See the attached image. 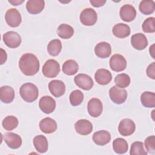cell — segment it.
<instances>
[{"mask_svg": "<svg viewBox=\"0 0 155 155\" xmlns=\"http://www.w3.org/2000/svg\"><path fill=\"white\" fill-rule=\"evenodd\" d=\"M19 67L25 76H34L39 70V61L32 53H25L19 61Z\"/></svg>", "mask_w": 155, "mask_h": 155, "instance_id": "obj_1", "label": "cell"}, {"mask_svg": "<svg viewBox=\"0 0 155 155\" xmlns=\"http://www.w3.org/2000/svg\"><path fill=\"white\" fill-rule=\"evenodd\" d=\"M19 94L24 101L27 102H33L36 101L38 97V88L32 83H25L20 87Z\"/></svg>", "mask_w": 155, "mask_h": 155, "instance_id": "obj_2", "label": "cell"}, {"mask_svg": "<svg viewBox=\"0 0 155 155\" xmlns=\"http://www.w3.org/2000/svg\"><path fill=\"white\" fill-rule=\"evenodd\" d=\"M42 71L44 76L46 78H55L60 72V65L54 59H48L44 64Z\"/></svg>", "mask_w": 155, "mask_h": 155, "instance_id": "obj_3", "label": "cell"}, {"mask_svg": "<svg viewBox=\"0 0 155 155\" xmlns=\"http://www.w3.org/2000/svg\"><path fill=\"white\" fill-rule=\"evenodd\" d=\"M97 15L96 11L91 8L84 9L80 14V21L86 26H92L96 22Z\"/></svg>", "mask_w": 155, "mask_h": 155, "instance_id": "obj_4", "label": "cell"}, {"mask_svg": "<svg viewBox=\"0 0 155 155\" xmlns=\"http://www.w3.org/2000/svg\"><path fill=\"white\" fill-rule=\"evenodd\" d=\"M5 19L7 24L12 27H18L22 21L21 15L19 12L16 8L8 9L5 15Z\"/></svg>", "mask_w": 155, "mask_h": 155, "instance_id": "obj_5", "label": "cell"}, {"mask_svg": "<svg viewBox=\"0 0 155 155\" xmlns=\"http://www.w3.org/2000/svg\"><path fill=\"white\" fill-rule=\"evenodd\" d=\"M109 95L110 99L116 104H123L127 98V91L116 86H113L110 89Z\"/></svg>", "mask_w": 155, "mask_h": 155, "instance_id": "obj_6", "label": "cell"}, {"mask_svg": "<svg viewBox=\"0 0 155 155\" xmlns=\"http://www.w3.org/2000/svg\"><path fill=\"white\" fill-rule=\"evenodd\" d=\"M3 41L5 44L11 48H15L19 47L21 43V36L15 31H9L4 34Z\"/></svg>", "mask_w": 155, "mask_h": 155, "instance_id": "obj_7", "label": "cell"}, {"mask_svg": "<svg viewBox=\"0 0 155 155\" xmlns=\"http://www.w3.org/2000/svg\"><path fill=\"white\" fill-rule=\"evenodd\" d=\"M74 81L78 87L84 90H90L94 85L92 78L90 76L84 73H80L76 75L74 78Z\"/></svg>", "mask_w": 155, "mask_h": 155, "instance_id": "obj_8", "label": "cell"}, {"mask_svg": "<svg viewBox=\"0 0 155 155\" xmlns=\"http://www.w3.org/2000/svg\"><path fill=\"white\" fill-rule=\"evenodd\" d=\"M136 130L134 122L130 119H122L118 126V131L123 136H128L134 133Z\"/></svg>", "mask_w": 155, "mask_h": 155, "instance_id": "obj_9", "label": "cell"}, {"mask_svg": "<svg viewBox=\"0 0 155 155\" xmlns=\"http://www.w3.org/2000/svg\"><path fill=\"white\" fill-rule=\"evenodd\" d=\"M110 67L111 69L114 71H122L124 70L127 67V61L121 54H113L110 59Z\"/></svg>", "mask_w": 155, "mask_h": 155, "instance_id": "obj_10", "label": "cell"}, {"mask_svg": "<svg viewBox=\"0 0 155 155\" xmlns=\"http://www.w3.org/2000/svg\"><path fill=\"white\" fill-rule=\"evenodd\" d=\"M39 107L42 112L50 114L53 112L56 108V101L50 96H44L40 99Z\"/></svg>", "mask_w": 155, "mask_h": 155, "instance_id": "obj_11", "label": "cell"}, {"mask_svg": "<svg viewBox=\"0 0 155 155\" xmlns=\"http://www.w3.org/2000/svg\"><path fill=\"white\" fill-rule=\"evenodd\" d=\"M87 110L91 116L93 117H99L102 114L103 110L102 102L97 98L91 99L88 102Z\"/></svg>", "mask_w": 155, "mask_h": 155, "instance_id": "obj_12", "label": "cell"}, {"mask_svg": "<svg viewBox=\"0 0 155 155\" xmlns=\"http://www.w3.org/2000/svg\"><path fill=\"white\" fill-rule=\"evenodd\" d=\"M119 15L124 21L131 22L136 16V10L135 8L130 4H125L121 7L119 11Z\"/></svg>", "mask_w": 155, "mask_h": 155, "instance_id": "obj_13", "label": "cell"}, {"mask_svg": "<svg viewBox=\"0 0 155 155\" xmlns=\"http://www.w3.org/2000/svg\"><path fill=\"white\" fill-rule=\"evenodd\" d=\"M48 89L54 97H59L65 93V85L62 81L55 79L49 82Z\"/></svg>", "mask_w": 155, "mask_h": 155, "instance_id": "obj_14", "label": "cell"}, {"mask_svg": "<svg viewBox=\"0 0 155 155\" xmlns=\"http://www.w3.org/2000/svg\"><path fill=\"white\" fill-rule=\"evenodd\" d=\"M4 140L6 144L12 149L19 148L22 145V139L18 134L8 132L4 134Z\"/></svg>", "mask_w": 155, "mask_h": 155, "instance_id": "obj_15", "label": "cell"}, {"mask_svg": "<svg viewBox=\"0 0 155 155\" xmlns=\"http://www.w3.org/2000/svg\"><path fill=\"white\" fill-rule=\"evenodd\" d=\"M74 128L78 134L81 135H88L93 130L92 124L87 119H80L74 124Z\"/></svg>", "mask_w": 155, "mask_h": 155, "instance_id": "obj_16", "label": "cell"}, {"mask_svg": "<svg viewBox=\"0 0 155 155\" xmlns=\"http://www.w3.org/2000/svg\"><path fill=\"white\" fill-rule=\"evenodd\" d=\"M94 79L96 82L99 85H105L111 82L112 75L109 70L104 68H100L96 71Z\"/></svg>", "mask_w": 155, "mask_h": 155, "instance_id": "obj_17", "label": "cell"}, {"mask_svg": "<svg viewBox=\"0 0 155 155\" xmlns=\"http://www.w3.org/2000/svg\"><path fill=\"white\" fill-rule=\"evenodd\" d=\"M40 130L45 134H50L54 132L57 129V123L52 118L45 117L39 122Z\"/></svg>", "mask_w": 155, "mask_h": 155, "instance_id": "obj_18", "label": "cell"}, {"mask_svg": "<svg viewBox=\"0 0 155 155\" xmlns=\"http://www.w3.org/2000/svg\"><path fill=\"white\" fill-rule=\"evenodd\" d=\"M131 44L136 50H142L148 45V40L146 36L142 33H136L131 38Z\"/></svg>", "mask_w": 155, "mask_h": 155, "instance_id": "obj_19", "label": "cell"}, {"mask_svg": "<svg viewBox=\"0 0 155 155\" xmlns=\"http://www.w3.org/2000/svg\"><path fill=\"white\" fill-rule=\"evenodd\" d=\"M92 139L93 142L97 145L104 146L110 142L111 140V134L107 131L100 130L93 134Z\"/></svg>", "mask_w": 155, "mask_h": 155, "instance_id": "obj_20", "label": "cell"}, {"mask_svg": "<svg viewBox=\"0 0 155 155\" xmlns=\"http://www.w3.org/2000/svg\"><path fill=\"white\" fill-rule=\"evenodd\" d=\"M94 53L100 58H108L111 53V45L107 42H101L95 46Z\"/></svg>", "mask_w": 155, "mask_h": 155, "instance_id": "obj_21", "label": "cell"}, {"mask_svg": "<svg viewBox=\"0 0 155 155\" xmlns=\"http://www.w3.org/2000/svg\"><path fill=\"white\" fill-rule=\"evenodd\" d=\"M45 2L43 0H28L26 4L27 12L33 15L41 13L44 8Z\"/></svg>", "mask_w": 155, "mask_h": 155, "instance_id": "obj_22", "label": "cell"}, {"mask_svg": "<svg viewBox=\"0 0 155 155\" xmlns=\"http://www.w3.org/2000/svg\"><path fill=\"white\" fill-rule=\"evenodd\" d=\"M113 34L118 38H125L130 35L131 30L127 24L118 23L113 27Z\"/></svg>", "mask_w": 155, "mask_h": 155, "instance_id": "obj_23", "label": "cell"}, {"mask_svg": "<svg viewBox=\"0 0 155 155\" xmlns=\"http://www.w3.org/2000/svg\"><path fill=\"white\" fill-rule=\"evenodd\" d=\"M15 98V91L10 86H2L0 88V99L5 104L11 103Z\"/></svg>", "mask_w": 155, "mask_h": 155, "instance_id": "obj_24", "label": "cell"}, {"mask_svg": "<svg viewBox=\"0 0 155 155\" xmlns=\"http://www.w3.org/2000/svg\"><path fill=\"white\" fill-rule=\"evenodd\" d=\"M33 145L40 153H44L48 150V140L43 135H38L34 137L33 140Z\"/></svg>", "mask_w": 155, "mask_h": 155, "instance_id": "obj_25", "label": "cell"}, {"mask_svg": "<svg viewBox=\"0 0 155 155\" xmlns=\"http://www.w3.org/2000/svg\"><path fill=\"white\" fill-rule=\"evenodd\" d=\"M79 70L78 63L73 59L66 61L62 65V71L64 74L71 76L75 74Z\"/></svg>", "mask_w": 155, "mask_h": 155, "instance_id": "obj_26", "label": "cell"}, {"mask_svg": "<svg viewBox=\"0 0 155 155\" xmlns=\"http://www.w3.org/2000/svg\"><path fill=\"white\" fill-rule=\"evenodd\" d=\"M57 34L61 38L70 39L74 34V29L68 24H62L57 28Z\"/></svg>", "mask_w": 155, "mask_h": 155, "instance_id": "obj_27", "label": "cell"}, {"mask_svg": "<svg viewBox=\"0 0 155 155\" xmlns=\"http://www.w3.org/2000/svg\"><path fill=\"white\" fill-rule=\"evenodd\" d=\"M142 104L147 108H154L155 107V94L150 91H145L140 96Z\"/></svg>", "mask_w": 155, "mask_h": 155, "instance_id": "obj_28", "label": "cell"}, {"mask_svg": "<svg viewBox=\"0 0 155 155\" xmlns=\"http://www.w3.org/2000/svg\"><path fill=\"white\" fill-rule=\"evenodd\" d=\"M113 148L117 154H124L127 152L128 145L127 142L123 138H116L113 140Z\"/></svg>", "mask_w": 155, "mask_h": 155, "instance_id": "obj_29", "label": "cell"}, {"mask_svg": "<svg viewBox=\"0 0 155 155\" xmlns=\"http://www.w3.org/2000/svg\"><path fill=\"white\" fill-rule=\"evenodd\" d=\"M139 9L144 15L152 14L154 12L155 2L153 0H143L139 4Z\"/></svg>", "mask_w": 155, "mask_h": 155, "instance_id": "obj_30", "label": "cell"}, {"mask_svg": "<svg viewBox=\"0 0 155 155\" xmlns=\"http://www.w3.org/2000/svg\"><path fill=\"white\" fill-rule=\"evenodd\" d=\"M62 50V43L59 39H53L47 45V51L53 56L58 55Z\"/></svg>", "mask_w": 155, "mask_h": 155, "instance_id": "obj_31", "label": "cell"}, {"mask_svg": "<svg viewBox=\"0 0 155 155\" xmlns=\"http://www.w3.org/2000/svg\"><path fill=\"white\" fill-rule=\"evenodd\" d=\"M2 125L5 130L7 131H11L18 127V119L15 116H8L4 119L2 122Z\"/></svg>", "mask_w": 155, "mask_h": 155, "instance_id": "obj_32", "label": "cell"}, {"mask_svg": "<svg viewBox=\"0 0 155 155\" xmlns=\"http://www.w3.org/2000/svg\"><path fill=\"white\" fill-rule=\"evenodd\" d=\"M114 82L116 87L120 88L127 87L130 84V78L126 73H121L117 74L115 79Z\"/></svg>", "mask_w": 155, "mask_h": 155, "instance_id": "obj_33", "label": "cell"}, {"mask_svg": "<svg viewBox=\"0 0 155 155\" xmlns=\"http://www.w3.org/2000/svg\"><path fill=\"white\" fill-rule=\"evenodd\" d=\"M69 99L72 106L79 105L84 100V94L81 90H75L70 93Z\"/></svg>", "mask_w": 155, "mask_h": 155, "instance_id": "obj_34", "label": "cell"}, {"mask_svg": "<svg viewBox=\"0 0 155 155\" xmlns=\"http://www.w3.org/2000/svg\"><path fill=\"white\" fill-rule=\"evenodd\" d=\"M130 154L131 155H147V152L144 149L143 142L136 141L131 144Z\"/></svg>", "mask_w": 155, "mask_h": 155, "instance_id": "obj_35", "label": "cell"}, {"mask_svg": "<svg viewBox=\"0 0 155 155\" xmlns=\"http://www.w3.org/2000/svg\"><path fill=\"white\" fill-rule=\"evenodd\" d=\"M142 27L145 33H154L155 31V18L154 17L147 18L143 21Z\"/></svg>", "mask_w": 155, "mask_h": 155, "instance_id": "obj_36", "label": "cell"}, {"mask_svg": "<svg viewBox=\"0 0 155 155\" xmlns=\"http://www.w3.org/2000/svg\"><path fill=\"white\" fill-rule=\"evenodd\" d=\"M145 146L148 152L151 154L155 153V136L154 135L148 136L145 139Z\"/></svg>", "mask_w": 155, "mask_h": 155, "instance_id": "obj_37", "label": "cell"}, {"mask_svg": "<svg viewBox=\"0 0 155 155\" xmlns=\"http://www.w3.org/2000/svg\"><path fill=\"white\" fill-rule=\"evenodd\" d=\"M146 73L147 76L152 79H155V62L150 64L147 68Z\"/></svg>", "mask_w": 155, "mask_h": 155, "instance_id": "obj_38", "label": "cell"}, {"mask_svg": "<svg viewBox=\"0 0 155 155\" xmlns=\"http://www.w3.org/2000/svg\"><path fill=\"white\" fill-rule=\"evenodd\" d=\"M90 2L94 7H100L103 6L105 2V0H90Z\"/></svg>", "mask_w": 155, "mask_h": 155, "instance_id": "obj_39", "label": "cell"}, {"mask_svg": "<svg viewBox=\"0 0 155 155\" xmlns=\"http://www.w3.org/2000/svg\"><path fill=\"white\" fill-rule=\"evenodd\" d=\"M7 55L5 52L2 48H1V64L2 65L7 60Z\"/></svg>", "mask_w": 155, "mask_h": 155, "instance_id": "obj_40", "label": "cell"}, {"mask_svg": "<svg viewBox=\"0 0 155 155\" xmlns=\"http://www.w3.org/2000/svg\"><path fill=\"white\" fill-rule=\"evenodd\" d=\"M8 2L12 4L13 5H18L21 4L24 1H19V0H12V1H8Z\"/></svg>", "mask_w": 155, "mask_h": 155, "instance_id": "obj_41", "label": "cell"}, {"mask_svg": "<svg viewBox=\"0 0 155 155\" xmlns=\"http://www.w3.org/2000/svg\"><path fill=\"white\" fill-rule=\"evenodd\" d=\"M150 54H151V56H152V58L153 59H155L154 58V44H153L150 47Z\"/></svg>", "mask_w": 155, "mask_h": 155, "instance_id": "obj_42", "label": "cell"}]
</instances>
